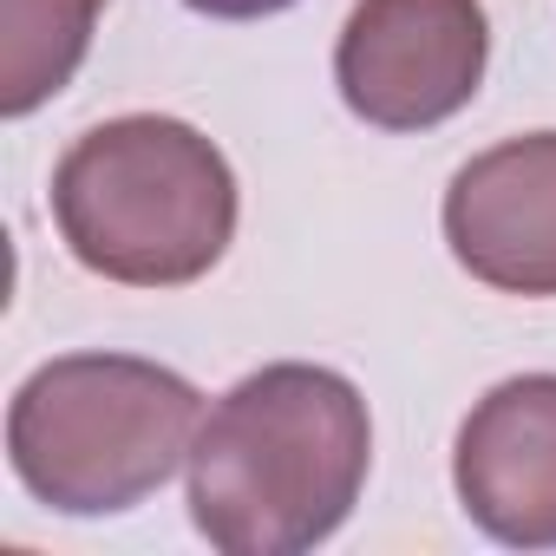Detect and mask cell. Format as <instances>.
<instances>
[{
  "instance_id": "cell-4",
  "label": "cell",
  "mask_w": 556,
  "mask_h": 556,
  "mask_svg": "<svg viewBox=\"0 0 556 556\" xmlns=\"http://www.w3.org/2000/svg\"><path fill=\"white\" fill-rule=\"evenodd\" d=\"M491 66L484 0H354L334 40V86L374 131H432L458 118Z\"/></svg>"
},
{
  "instance_id": "cell-1",
  "label": "cell",
  "mask_w": 556,
  "mask_h": 556,
  "mask_svg": "<svg viewBox=\"0 0 556 556\" xmlns=\"http://www.w3.org/2000/svg\"><path fill=\"white\" fill-rule=\"evenodd\" d=\"M374 471V419L348 374L275 361L236 380L190 445V523L223 556L328 543Z\"/></svg>"
},
{
  "instance_id": "cell-2",
  "label": "cell",
  "mask_w": 556,
  "mask_h": 556,
  "mask_svg": "<svg viewBox=\"0 0 556 556\" xmlns=\"http://www.w3.org/2000/svg\"><path fill=\"white\" fill-rule=\"evenodd\" d=\"M53 223L105 282L190 289L236 242V170L184 118H105L53 164Z\"/></svg>"
},
{
  "instance_id": "cell-3",
  "label": "cell",
  "mask_w": 556,
  "mask_h": 556,
  "mask_svg": "<svg viewBox=\"0 0 556 556\" xmlns=\"http://www.w3.org/2000/svg\"><path fill=\"white\" fill-rule=\"evenodd\" d=\"M203 393L138 354H60L8 406V458L34 504L118 517L144 504L197 445Z\"/></svg>"
},
{
  "instance_id": "cell-7",
  "label": "cell",
  "mask_w": 556,
  "mask_h": 556,
  "mask_svg": "<svg viewBox=\"0 0 556 556\" xmlns=\"http://www.w3.org/2000/svg\"><path fill=\"white\" fill-rule=\"evenodd\" d=\"M8 47H0V112L27 118L53 92L73 86L79 60L92 53V27L105 0H0Z\"/></svg>"
},
{
  "instance_id": "cell-6",
  "label": "cell",
  "mask_w": 556,
  "mask_h": 556,
  "mask_svg": "<svg viewBox=\"0 0 556 556\" xmlns=\"http://www.w3.org/2000/svg\"><path fill=\"white\" fill-rule=\"evenodd\" d=\"M452 484L491 543L556 549V374H517L465 413Z\"/></svg>"
},
{
  "instance_id": "cell-5",
  "label": "cell",
  "mask_w": 556,
  "mask_h": 556,
  "mask_svg": "<svg viewBox=\"0 0 556 556\" xmlns=\"http://www.w3.org/2000/svg\"><path fill=\"white\" fill-rule=\"evenodd\" d=\"M445 242L471 282L523 302L556 295V131H523L471 164L445 190Z\"/></svg>"
},
{
  "instance_id": "cell-8",
  "label": "cell",
  "mask_w": 556,
  "mask_h": 556,
  "mask_svg": "<svg viewBox=\"0 0 556 556\" xmlns=\"http://www.w3.org/2000/svg\"><path fill=\"white\" fill-rule=\"evenodd\" d=\"M184 8H197L210 21H268V14L295 8V0H184Z\"/></svg>"
}]
</instances>
